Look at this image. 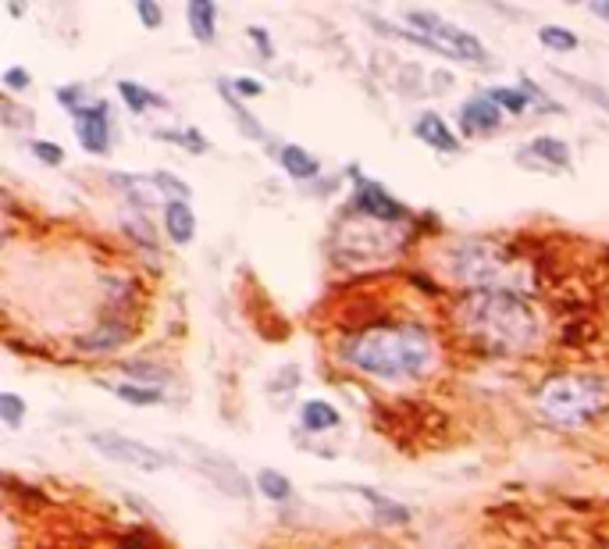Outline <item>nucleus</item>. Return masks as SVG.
<instances>
[{
    "label": "nucleus",
    "mask_w": 609,
    "mask_h": 549,
    "mask_svg": "<svg viewBox=\"0 0 609 549\" xmlns=\"http://www.w3.org/2000/svg\"><path fill=\"white\" fill-rule=\"evenodd\" d=\"M339 357L378 382H414L435 364V346L421 328H367L339 346Z\"/></svg>",
    "instance_id": "f257e3e1"
},
{
    "label": "nucleus",
    "mask_w": 609,
    "mask_h": 549,
    "mask_svg": "<svg viewBox=\"0 0 609 549\" xmlns=\"http://www.w3.org/2000/svg\"><path fill=\"white\" fill-rule=\"evenodd\" d=\"M463 321L471 328V336H478V343L503 353L524 350L538 336L535 311L510 289H481V293H474L463 304Z\"/></svg>",
    "instance_id": "f03ea898"
},
{
    "label": "nucleus",
    "mask_w": 609,
    "mask_h": 549,
    "mask_svg": "<svg viewBox=\"0 0 609 549\" xmlns=\"http://www.w3.org/2000/svg\"><path fill=\"white\" fill-rule=\"evenodd\" d=\"M609 407V382L599 375H560L538 393V410L563 428H581Z\"/></svg>",
    "instance_id": "7ed1b4c3"
},
{
    "label": "nucleus",
    "mask_w": 609,
    "mask_h": 549,
    "mask_svg": "<svg viewBox=\"0 0 609 549\" xmlns=\"http://www.w3.org/2000/svg\"><path fill=\"white\" fill-rule=\"evenodd\" d=\"M406 25H414L421 33H406V40L417 47H428L442 58L456 61H488V50L481 47V40L460 25L446 22V18L431 15V11H406Z\"/></svg>",
    "instance_id": "20e7f679"
},
{
    "label": "nucleus",
    "mask_w": 609,
    "mask_h": 549,
    "mask_svg": "<svg viewBox=\"0 0 609 549\" xmlns=\"http://www.w3.org/2000/svg\"><path fill=\"white\" fill-rule=\"evenodd\" d=\"M453 275L474 286L499 289V282H506V261L499 254V246L492 243H463L453 254Z\"/></svg>",
    "instance_id": "39448f33"
},
{
    "label": "nucleus",
    "mask_w": 609,
    "mask_h": 549,
    "mask_svg": "<svg viewBox=\"0 0 609 549\" xmlns=\"http://www.w3.org/2000/svg\"><path fill=\"white\" fill-rule=\"evenodd\" d=\"M90 446L100 453V457L122 464V468H136V471H161L168 468V457L154 446L139 443V439H129V435H111V432H97L90 435Z\"/></svg>",
    "instance_id": "423d86ee"
},
{
    "label": "nucleus",
    "mask_w": 609,
    "mask_h": 549,
    "mask_svg": "<svg viewBox=\"0 0 609 549\" xmlns=\"http://www.w3.org/2000/svg\"><path fill=\"white\" fill-rule=\"evenodd\" d=\"M179 446H182V453H186V457L196 464V471L211 478V482L218 485L221 492L236 496V500H246V496H250V482H246L243 471H239L228 457L207 450V446H196L193 439H179Z\"/></svg>",
    "instance_id": "0eeeda50"
},
{
    "label": "nucleus",
    "mask_w": 609,
    "mask_h": 549,
    "mask_svg": "<svg viewBox=\"0 0 609 549\" xmlns=\"http://www.w3.org/2000/svg\"><path fill=\"white\" fill-rule=\"evenodd\" d=\"M350 211L364 214L367 222H382V225H396L406 218V207L399 204V200H392L389 193H385L378 182L364 179L357 186V197H353V207Z\"/></svg>",
    "instance_id": "6e6552de"
},
{
    "label": "nucleus",
    "mask_w": 609,
    "mask_h": 549,
    "mask_svg": "<svg viewBox=\"0 0 609 549\" xmlns=\"http://www.w3.org/2000/svg\"><path fill=\"white\" fill-rule=\"evenodd\" d=\"M75 136H79L86 154H107L111 150V122H107V104H90L75 111Z\"/></svg>",
    "instance_id": "1a4fd4ad"
},
{
    "label": "nucleus",
    "mask_w": 609,
    "mask_h": 549,
    "mask_svg": "<svg viewBox=\"0 0 609 549\" xmlns=\"http://www.w3.org/2000/svg\"><path fill=\"white\" fill-rule=\"evenodd\" d=\"M499 122H503V111H499V104L488 97V93L471 97L467 104L460 107V129L467 132V136H478V132H496Z\"/></svg>",
    "instance_id": "9d476101"
},
{
    "label": "nucleus",
    "mask_w": 609,
    "mask_h": 549,
    "mask_svg": "<svg viewBox=\"0 0 609 549\" xmlns=\"http://www.w3.org/2000/svg\"><path fill=\"white\" fill-rule=\"evenodd\" d=\"M414 132H417V140L428 143V147L439 150V154H460V140H456V132L449 129L439 115H431V111L417 118Z\"/></svg>",
    "instance_id": "9b49d317"
},
{
    "label": "nucleus",
    "mask_w": 609,
    "mask_h": 549,
    "mask_svg": "<svg viewBox=\"0 0 609 549\" xmlns=\"http://www.w3.org/2000/svg\"><path fill=\"white\" fill-rule=\"evenodd\" d=\"M164 229H168V236L175 239V243L186 246L196 232L193 207H189L186 200H168V204H164Z\"/></svg>",
    "instance_id": "f8f14e48"
},
{
    "label": "nucleus",
    "mask_w": 609,
    "mask_h": 549,
    "mask_svg": "<svg viewBox=\"0 0 609 549\" xmlns=\"http://www.w3.org/2000/svg\"><path fill=\"white\" fill-rule=\"evenodd\" d=\"M524 154H535L538 168H570V147L556 136H538L524 147Z\"/></svg>",
    "instance_id": "ddd939ff"
},
{
    "label": "nucleus",
    "mask_w": 609,
    "mask_h": 549,
    "mask_svg": "<svg viewBox=\"0 0 609 549\" xmlns=\"http://www.w3.org/2000/svg\"><path fill=\"white\" fill-rule=\"evenodd\" d=\"M278 164H282L296 182H307L317 175V157L310 154V150L296 147V143H285V147L278 150Z\"/></svg>",
    "instance_id": "4468645a"
},
{
    "label": "nucleus",
    "mask_w": 609,
    "mask_h": 549,
    "mask_svg": "<svg viewBox=\"0 0 609 549\" xmlns=\"http://www.w3.org/2000/svg\"><path fill=\"white\" fill-rule=\"evenodd\" d=\"M300 421L307 432H328V428H335L342 421V414L332 407L328 400H307L300 410Z\"/></svg>",
    "instance_id": "2eb2a0df"
},
{
    "label": "nucleus",
    "mask_w": 609,
    "mask_h": 549,
    "mask_svg": "<svg viewBox=\"0 0 609 549\" xmlns=\"http://www.w3.org/2000/svg\"><path fill=\"white\" fill-rule=\"evenodd\" d=\"M186 18H189V29L200 43H214V18H218V4L211 0H193L186 8Z\"/></svg>",
    "instance_id": "dca6fc26"
},
{
    "label": "nucleus",
    "mask_w": 609,
    "mask_h": 549,
    "mask_svg": "<svg viewBox=\"0 0 609 549\" xmlns=\"http://www.w3.org/2000/svg\"><path fill=\"white\" fill-rule=\"evenodd\" d=\"M346 489L360 492V500H367V503H371V507L378 510V517H382V521H392V525H403V521H410V510H406L403 503H392V500H385L382 492L367 489V485H346Z\"/></svg>",
    "instance_id": "f3484780"
},
{
    "label": "nucleus",
    "mask_w": 609,
    "mask_h": 549,
    "mask_svg": "<svg viewBox=\"0 0 609 549\" xmlns=\"http://www.w3.org/2000/svg\"><path fill=\"white\" fill-rule=\"evenodd\" d=\"M118 93L125 97V104L136 111V115H143V111H150V107H168V100L161 97V93L147 90V86H139V82H118Z\"/></svg>",
    "instance_id": "a211bd4d"
},
{
    "label": "nucleus",
    "mask_w": 609,
    "mask_h": 549,
    "mask_svg": "<svg viewBox=\"0 0 609 549\" xmlns=\"http://www.w3.org/2000/svg\"><path fill=\"white\" fill-rule=\"evenodd\" d=\"M218 90H221V100H225V104L232 107V115L239 118V129H243L246 136H250V140H264V129H260V122H257V118H250V111H246V107L239 104L236 93L228 90V82H218Z\"/></svg>",
    "instance_id": "6ab92c4d"
},
{
    "label": "nucleus",
    "mask_w": 609,
    "mask_h": 549,
    "mask_svg": "<svg viewBox=\"0 0 609 549\" xmlns=\"http://www.w3.org/2000/svg\"><path fill=\"white\" fill-rule=\"evenodd\" d=\"M257 489L275 503H285L289 496H293V482H289L285 475H278V471H271V468L257 475Z\"/></svg>",
    "instance_id": "aec40b11"
},
{
    "label": "nucleus",
    "mask_w": 609,
    "mask_h": 549,
    "mask_svg": "<svg viewBox=\"0 0 609 549\" xmlns=\"http://www.w3.org/2000/svg\"><path fill=\"white\" fill-rule=\"evenodd\" d=\"M556 79H563L567 86H574V90L581 93L588 104L602 107V111L609 115V90H606V86H595V82H585V79H577V75H567V72H556Z\"/></svg>",
    "instance_id": "412c9836"
},
{
    "label": "nucleus",
    "mask_w": 609,
    "mask_h": 549,
    "mask_svg": "<svg viewBox=\"0 0 609 549\" xmlns=\"http://www.w3.org/2000/svg\"><path fill=\"white\" fill-rule=\"evenodd\" d=\"M114 396H122L125 403H136V407H154V403H161V400H164L161 389L132 386V382H122V386H114Z\"/></svg>",
    "instance_id": "4be33fe9"
},
{
    "label": "nucleus",
    "mask_w": 609,
    "mask_h": 549,
    "mask_svg": "<svg viewBox=\"0 0 609 549\" xmlns=\"http://www.w3.org/2000/svg\"><path fill=\"white\" fill-rule=\"evenodd\" d=\"M488 97L496 100L499 107H506V111H513V115H524L531 104L528 90H513V86H496V90H488Z\"/></svg>",
    "instance_id": "5701e85b"
},
{
    "label": "nucleus",
    "mask_w": 609,
    "mask_h": 549,
    "mask_svg": "<svg viewBox=\"0 0 609 549\" xmlns=\"http://www.w3.org/2000/svg\"><path fill=\"white\" fill-rule=\"evenodd\" d=\"M538 40L549 50H577V36L570 33V29H563V25H542Z\"/></svg>",
    "instance_id": "b1692460"
},
{
    "label": "nucleus",
    "mask_w": 609,
    "mask_h": 549,
    "mask_svg": "<svg viewBox=\"0 0 609 549\" xmlns=\"http://www.w3.org/2000/svg\"><path fill=\"white\" fill-rule=\"evenodd\" d=\"M161 140H171V143H186L193 154H203V150H211V143L203 140L196 129H186V132H161Z\"/></svg>",
    "instance_id": "393cba45"
},
{
    "label": "nucleus",
    "mask_w": 609,
    "mask_h": 549,
    "mask_svg": "<svg viewBox=\"0 0 609 549\" xmlns=\"http://www.w3.org/2000/svg\"><path fill=\"white\" fill-rule=\"evenodd\" d=\"M22 414H25L22 396H15V393L0 396V418L8 421V425H22Z\"/></svg>",
    "instance_id": "a878e982"
},
{
    "label": "nucleus",
    "mask_w": 609,
    "mask_h": 549,
    "mask_svg": "<svg viewBox=\"0 0 609 549\" xmlns=\"http://www.w3.org/2000/svg\"><path fill=\"white\" fill-rule=\"evenodd\" d=\"M125 339V328H104L100 336H90V339H82V346H93V350H107V346H118Z\"/></svg>",
    "instance_id": "bb28decb"
},
{
    "label": "nucleus",
    "mask_w": 609,
    "mask_h": 549,
    "mask_svg": "<svg viewBox=\"0 0 609 549\" xmlns=\"http://www.w3.org/2000/svg\"><path fill=\"white\" fill-rule=\"evenodd\" d=\"M33 154L40 157L43 164H61V161H65V150L57 147V143H47V140H36L33 143Z\"/></svg>",
    "instance_id": "cd10ccee"
},
{
    "label": "nucleus",
    "mask_w": 609,
    "mask_h": 549,
    "mask_svg": "<svg viewBox=\"0 0 609 549\" xmlns=\"http://www.w3.org/2000/svg\"><path fill=\"white\" fill-rule=\"evenodd\" d=\"M136 11H139V22H147L150 29L161 25V4H154V0H139Z\"/></svg>",
    "instance_id": "c85d7f7f"
},
{
    "label": "nucleus",
    "mask_w": 609,
    "mask_h": 549,
    "mask_svg": "<svg viewBox=\"0 0 609 549\" xmlns=\"http://www.w3.org/2000/svg\"><path fill=\"white\" fill-rule=\"evenodd\" d=\"M29 72H22V68H8V72H4V86H8V90H15V93H22V90H29Z\"/></svg>",
    "instance_id": "c756f323"
},
{
    "label": "nucleus",
    "mask_w": 609,
    "mask_h": 549,
    "mask_svg": "<svg viewBox=\"0 0 609 549\" xmlns=\"http://www.w3.org/2000/svg\"><path fill=\"white\" fill-rule=\"evenodd\" d=\"M250 40L260 47V54L264 58H271V40H268V29H257V25H250Z\"/></svg>",
    "instance_id": "7c9ffc66"
},
{
    "label": "nucleus",
    "mask_w": 609,
    "mask_h": 549,
    "mask_svg": "<svg viewBox=\"0 0 609 549\" xmlns=\"http://www.w3.org/2000/svg\"><path fill=\"white\" fill-rule=\"evenodd\" d=\"M236 90L246 93V97H260V93H264V82H257V79H236Z\"/></svg>",
    "instance_id": "2f4dec72"
},
{
    "label": "nucleus",
    "mask_w": 609,
    "mask_h": 549,
    "mask_svg": "<svg viewBox=\"0 0 609 549\" xmlns=\"http://www.w3.org/2000/svg\"><path fill=\"white\" fill-rule=\"evenodd\" d=\"M588 11H592V15H599V18H606V22H609V0H595V4H588Z\"/></svg>",
    "instance_id": "473e14b6"
}]
</instances>
